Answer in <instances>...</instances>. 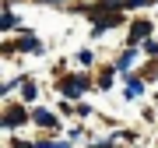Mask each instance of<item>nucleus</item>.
<instances>
[{
	"instance_id": "f257e3e1",
	"label": "nucleus",
	"mask_w": 158,
	"mask_h": 148,
	"mask_svg": "<svg viewBox=\"0 0 158 148\" xmlns=\"http://www.w3.org/2000/svg\"><path fill=\"white\" fill-rule=\"evenodd\" d=\"M81 88H88L85 78H70V81H63V92H67V95H77Z\"/></svg>"
},
{
	"instance_id": "f03ea898",
	"label": "nucleus",
	"mask_w": 158,
	"mask_h": 148,
	"mask_svg": "<svg viewBox=\"0 0 158 148\" xmlns=\"http://www.w3.org/2000/svg\"><path fill=\"white\" fill-rule=\"evenodd\" d=\"M21 50H32V53H42V46H39V39H35V35H25V39H21Z\"/></svg>"
},
{
	"instance_id": "7ed1b4c3",
	"label": "nucleus",
	"mask_w": 158,
	"mask_h": 148,
	"mask_svg": "<svg viewBox=\"0 0 158 148\" xmlns=\"http://www.w3.org/2000/svg\"><path fill=\"white\" fill-rule=\"evenodd\" d=\"M35 120H39L42 127H53V124H56V116H53V113H46V109H39V113H35Z\"/></svg>"
},
{
	"instance_id": "20e7f679",
	"label": "nucleus",
	"mask_w": 158,
	"mask_h": 148,
	"mask_svg": "<svg viewBox=\"0 0 158 148\" xmlns=\"http://www.w3.org/2000/svg\"><path fill=\"white\" fill-rule=\"evenodd\" d=\"M21 116H25V109H11V113H7V120H4V124H7V127H14V124H18V120H21Z\"/></svg>"
},
{
	"instance_id": "39448f33",
	"label": "nucleus",
	"mask_w": 158,
	"mask_h": 148,
	"mask_svg": "<svg viewBox=\"0 0 158 148\" xmlns=\"http://www.w3.org/2000/svg\"><path fill=\"white\" fill-rule=\"evenodd\" d=\"M134 57H137V50H127V53H123V60H119V71H127L130 63H134Z\"/></svg>"
},
{
	"instance_id": "423d86ee",
	"label": "nucleus",
	"mask_w": 158,
	"mask_h": 148,
	"mask_svg": "<svg viewBox=\"0 0 158 148\" xmlns=\"http://www.w3.org/2000/svg\"><path fill=\"white\" fill-rule=\"evenodd\" d=\"M148 32H151V25H148V21H141V25H134V39H141V35H148Z\"/></svg>"
},
{
	"instance_id": "0eeeda50",
	"label": "nucleus",
	"mask_w": 158,
	"mask_h": 148,
	"mask_svg": "<svg viewBox=\"0 0 158 148\" xmlns=\"http://www.w3.org/2000/svg\"><path fill=\"white\" fill-rule=\"evenodd\" d=\"M141 92H144L141 81H130V85H127V95H141Z\"/></svg>"
},
{
	"instance_id": "6e6552de",
	"label": "nucleus",
	"mask_w": 158,
	"mask_h": 148,
	"mask_svg": "<svg viewBox=\"0 0 158 148\" xmlns=\"http://www.w3.org/2000/svg\"><path fill=\"white\" fill-rule=\"evenodd\" d=\"M0 25H4V28H14V25H18V18H14L11 11H7V14H4V21H0Z\"/></svg>"
},
{
	"instance_id": "1a4fd4ad",
	"label": "nucleus",
	"mask_w": 158,
	"mask_h": 148,
	"mask_svg": "<svg viewBox=\"0 0 158 148\" xmlns=\"http://www.w3.org/2000/svg\"><path fill=\"white\" fill-rule=\"evenodd\" d=\"M28 99H35V85H32V81H25V102H28Z\"/></svg>"
}]
</instances>
